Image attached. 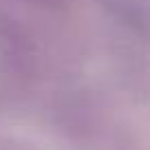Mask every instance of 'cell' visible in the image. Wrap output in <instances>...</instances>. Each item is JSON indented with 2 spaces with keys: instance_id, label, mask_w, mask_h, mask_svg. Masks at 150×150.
<instances>
[{
  "instance_id": "obj_1",
  "label": "cell",
  "mask_w": 150,
  "mask_h": 150,
  "mask_svg": "<svg viewBox=\"0 0 150 150\" xmlns=\"http://www.w3.org/2000/svg\"><path fill=\"white\" fill-rule=\"evenodd\" d=\"M35 80V51L22 27L0 13V108L20 102Z\"/></svg>"
},
{
  "instance_id": "obj_2",
  "label": "cell",
  "mask_w": 150,
  "mask_h": 150,
  "mask_svg": "<svg viewBox=\"0 0 150 150\" xmlns=\"http://www.w3.org/2000/svg\"><path fill=\"white\" fill-rule=\"evenodd\" d=\"M27 2H31V5H35V7H60L64 0H27Z\"/></svg>"
}]
</instances>
